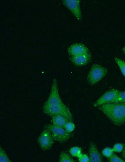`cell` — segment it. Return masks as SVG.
Instances as JSON below:
<instances>
[{
	"mask_svg": "<svg viewBox=\"0 0 125 162\" xmlns=\"http://www.w3.org/2000/svg\"><path fill=\"white\" fill-rule=\"evenodd\" d=\"M69 59L75 66H81L85 65L91 60L92 57L90 53L76 56H71Z\"/></svg>",
	"mask_w": 125,
	"mask_h": 162,
	"instance_id": "obj_10",
	"label": "cell"
},
{
	"mask_svg": "<svg viewBox=\"0 0 125 162\" xmlns=\"http://www.w3.org/2000/svg\"><path fill=\"white\" fill-rule=\"evenodd\" d=\"M69 121L67 117L61 115H55L52 117V124L56 126L63 127Z\"/></svg>",
	"mask_w": 125,
	"mask_h": 162,
	"instance_id": "obj_12",
	"label": "cell"
},
{
	"mask_svg": "<svg viewBox=\"0 0 125 162\" xmlns=\"http://www.w3.org/2000/svg\"><path fill=\"white\" fill-rule=\"evenodd\" d=\"M120 92L118 89L114 88L106 91L94 103L93 106L97 107L104 104L112 102Z\"/></svg>",
	"mask_w": 125,
	"mask_h": 162,
	"instance_id": "obj_7",
	"label": "cell"
},
{
	"mask_svg": "<svg viewBox=\"0 0 125 162\" xmlns=\"http://www.w3.org/2000/svg\"><path fill=\"white\" fill-rule=\"evenodd\" d=\"M59 161L60 162H75L68 154L64 151H62L60 153Z\"/></svg>",
	"mask_w": 125,
	"mask_h": 162,
	"instance_id": "obj_13",
	"label": "cell"
},
{
	"mask_svg": "<svg viewBox=\"0 0 125 162\" xmlns=\"http://www.w3.org/2000/svg\"><path fill=\"white\" fill-rule=\"evenodd\" d=\"M108 160L110 162H124L125 161L118 156L114 153L112 155L108 158Z\"/></svg>",
	"mask_w": 125,
	"mask_h": 162,
	"instance_id": "obj_21",
	"label": "cell"
},
{
	"mask_svg": "<svg viewBox=\"0 0 125 162\" xmlns=\"http://www.w3.org/2000/svg\"><path fill=\"white\" fill-rule=\"evenodd\" d=\"M68 52L71 56H74L90 53L88 49L82 43H76L70 46Z\"/></svg>",
	"mask_w": 125,
	"mask_h": 162,
	"instance_id": "obj_9",
	"label": "cell"
},
{
	"mask_svg": "<svg viewBox=\"0 0 125 162\" xmlns=\"http://www.w3.org/2000/svg\"><path fill=\"white\" fill-rule=\"evenodd\" d=\"M124 145L121 143H116L112 148L114 152L120 153L122 151Z\"/></svg>",
	"mask_w": 125,
	"mask_h": 162,
	"instance_id": "obj_20",
	"label": "cell"
},
{
	"mask_svg": "<svg viewBox=\"0 0 125 162\" xmlns=\"http://www.w3.org/2000/svg\"><path fill=\"white\" fill-rule=\"evenodd\" d=\"M122 158L125 159V144L124 145L123 150L122 152Z\"/></svg>",
	"mask_w": 125,
	"mask_h": 162,
	"instance_id": "obj_23",
	"label": "cell"
},
{
	"mask_svg": "<svg viewBox=\"0 0 125 162\" xmlns=\"http://www.w3.org/2000/svg\"><path fill=\"white\" fill-rule=\"evenodd\" d=\"M114 153L112 148L107 147L104 148L102 151V155L105 157L109 158Z\"/></svg>",
	"mask_w": 125,
	"mask_h": 162,
	"instance_id": "obj_19",
	"label": "cell"
},
{
	"mask_svg": "<svg viewBox=\"0 0 125 162\" xmlns=\"http://www.w3.org/2000/svg\"><path fill=\"white\" fill-rule=\"evenodd\" d=\"M89 153L90 162H102L103 161L101 154L93 142H91L89 145Z\"/></svg>",
	"mask_w": 125,
	"mask_h": 162,
	"instance_id": "obj_11",
	"label": "cell"
},
{
	"mask_svg": "<svg viewBox=\"0 0 125 162\" xmlns=\"http://www.w3.org/2000/svg\"><path fill=\"white\" fill-rule=\"evenodd\" d=\"M64 105L59 94L57 80L56 78H54L52 82L49 96L43 105Z\"/></svg>",
	"mask_w": 125,
	"mask_h": 162,
	"instance_id": "obj_6",
	"label": "cell"
},
{
	"mask_svg": "<svg viewBox=\"0 0 125 162\" xmlns=\"http://www.w3.org/2000/svg\"><path fill=\"white\" fill-rule=\"evenodd\" d=\"M63 128L67 132L71 133L74 130L75 125L72 121H69L65 124Z\"/></svg>",
	"mask_w": 125,
	"mask_h": 162,
	"instance_id": "obj_18",
	"label": "cell"
},
{
	"mask_svg": "<svg viewBox=\"0 0 125 162\" xmlns=\"http://www.w3.org/2000/svg\"><path fill=\"white\" fill-rule=\"evenodd\" d=\"M114 59L122 73L125 77V62L117 57H115Z\"/></svg>",
	"mask_w": 125,
	"mask_h": 162,
	"instance_id": "obj_15",
	"label": "cell"
},
{
	"mask_svg": "<svg viewBox=\"0 0 125 162\" xmlns=\"http://www.w3.org/2000/svg\"><path fill=\"white\" fill-rule=\"evenodd\" d=\"M107 73L106 68L99 64H94L88 75V82L90 85H94L106 76Z\"/></svg>",
	"mask_w": 125,
	"mask_h": 162,
	"instance_id": "obj_3",
	"label": "cell"
},
{
	"mask_svg": "<svg viewBox=\"0 0 125 162\" xmlns=\"http://www.w3.org/2000/svg\"><path fill=\"white\" fill-rule=\"evenodd\" d=\"M115 125L121 126L125 122V103L111 102L98 107Z\"/></svg>",
	"mask_w": 125,
	"mask_h": 162,
	"instance_id": "obj_1",
	"label": "cell"
},
{
	"mask_svg": "<svg viewBox=\"0 0 125 162\" xmlns=\"http://www.w3.org/2000/svg\"><path fill=\"white\" fill-rule=\"evenodd\" d=\"M0 162H11L5 150L1 146L0 147Z\"/></svg>",
	"mask_w": 125,
	"mask_h": 162,
	"instance_id": "obj_16",
	"label": "cell"
},
{
	"mask_svg": "<svg viewBox=\"0 0 125 162\" xmlns=\"http://www.w3.org/2000/svg\"><path fill=\"white\" fill-rule=\"evenodd\" d=\"M62 3L72 12L78 20H82V15L80 7V0H64L62 1Z\"/></svg>",
	"mask_w": 125,
	"mask_h": 162,
	"instance_id": "obj_8",
	"label": "cell"
},
{
	"mask_svg": "<svg viewBox=\"0 0 125 162\" xmlns=\"http://www.w3.org/2000/svg\"><path fill=\"white\" fill-rule=\"evenodd\" d=\"M42 110L45 114L52 117L56 115L64 116L70 121H73V115L68 108L65 105L43 106Z\"/></svg>",
	"mask_w": 125,
	"mask_h": 162,
	"instance_id": "obj_2",
	"label": "cell"
},
{
	"mask_svg": "<svg viewBox=\"0 0 125 162\" xmlns=\"http://www.w3.org/2000/svg\"><path fill=\"white\" fill-rule=\"evenodd\" d=\"M45 127L50 131L54 140L60 143L67 141L71 136V133L67 132L63 127L50 124L46 125Z\"/></svg>",
	"mask_w": 125,
	"mask_h": 162,
	"instance_id": "obj_4",
	"label": "cell"
},
{
	"mask_svg": "<svg viewBox=\"0 0 125 162\" xmlns=\"http://www.w3.org/2000/svg\"><path fill=\"white\" fill-rule=\"evenodd\" d=\"M54 141L50 131L45 127L38 137L37 142L42 150L46 151L51 148Z\"/></svg>",
	"mask_w": 125,
	"mask_h": 162,
	"instance_id": "obj_5",
	"label": "cell"
},
{
	"mask_svg": "<svg viewBox=\"0 0 125 162\" xmlns=\"http://www.w3.org/2000/svg\"><path fill=\"white\" fill-rule=\"evenodd\" d=\"M122 51H123V52L125 54V46L123 48Z\"/></svg>",
	"mask_w": 125,
	"mask_h": 162,
	"instance_id": "obj_24",
	"label": "cell"
},
{
	"mask_svg": "<svg viewBox=\"0 0 125 162\" xmlns=\"http://www.w3.org/2000/svg\"><path fill=\"white\" fill-rule=\"evenodd\" d=\"M78 160L79 162H89L90 160L89 157L86 154H82L78 158Z\"/></svg>",
	"mask_w": 125,
	"mask_h": 162,
	"instance_id": "obj_22",
	"label": "cell"
},
{
	"mask_svg": "<svg viewBox=\"0 0 125 162\" xmlns=\"http://www.w3.org/2000/svg\"><path fill=\"white\" fill-rule=\"evenodd\" d=\"M69 152L72 156L78 158L82 154L81 148L78 146H74L71 148Z\"/></svg>",
	"mask_w": 125,
	"mask_h": 162,
	"instance_id": "obj_14",
	"label": "cell"
},
{
	"mask_svg": "<svg viewBox=\"0 0 125 162\" xmlns=\"http://www.w3.org/2000/svg\"><path fill=\"white\" fill-rule=\"evenodd\" d=\"M112 102L125 103V91H120Z\"/></svg>",
	"mask_w": 125,
	"mask_h": 162,
	"instance_id": "obj_17",
	"label": "cell"
}]
</instances>
